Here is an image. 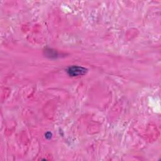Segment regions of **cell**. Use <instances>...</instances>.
Wrapping results in <instances>:
<instances>
[{
    "mask_svg": "<svg viewBox=\"0 0 161 161\" xmlns=\"http://www.w3.org/2000/svg\"><path fill=\"white\" fill-rule=\"evenodd\" d=\"M86 72V69L82 67L78 66H72L69 68L67 70V72L71 76H77L85 74Z\"/></svg>",
    "mask_w": 161,
    "mask_h": 161,
    "instance_id": "1",
    "label": "cell"
}]
</instances>
